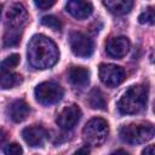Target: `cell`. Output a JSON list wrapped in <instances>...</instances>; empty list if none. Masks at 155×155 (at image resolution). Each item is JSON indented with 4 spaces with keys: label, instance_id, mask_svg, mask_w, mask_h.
Masks as SVG:
<instances>
[{
    "label": "cell",
    "instance_id": "3957f363",
    "mask_svg": "<svg viewBox=\"0 0 155 155\" xmlns=\"http://www.w3.org/2000/svg\"><path fill=\"white\" fill-rule=\"evenodd\" d=\"M155 133L151 122H131L120 128V138L127 144H143L149 142Z\"/></svg>",
    "mask_w": 155,
    "mask_h": 155
},
{
    "label": "cell",
    "instance_id": "52a82bcc",
    "mask_svg": "<svg viewBox=\"0 0 155 155\" xmlns=\"http://www.w3.org/2000/svg\"><path fill=\"white\" fill-rule=\"evenodd\" d=\"M98 74H99L101 81L105 86H108L110 88L119 86L125 80V70H124V68L120 67V65H116V64L102 63L99 65Z\"/></svg>",
    "mask_w": 155,
    "mask_h": 155
},
{
    "label": "cell",
    "instance_id": "8fae6325",
    "mask_svg": "<svg viewBox=\"0 0 155 155\" xmlns=\"http://www.w3.org/2000/svg\"><path fill=\"white\" fill-rule=\"evenodd\" d=\"M65 10L76 19H86L93 12V5L90 0H68Z\"/></svg>",
    "mask_w": 155,
    "mask_h": 155
},
{
    "label": "cell",
    "instance_id": "7a4b0ae2",
    "mask_svg": "<svg viewBox=\"0 0 155 155\" xmlns=\"http://www.w3.org/2000/svg\"><path fill=\"white\" fill-rule=\"evenodd\" d=\"M148 101V90L142 85H133L127 88L117 102V110L124 115L142 111Z\"/></svg>",
    "mask_w": 155,
    "mask_h": 155
},
{
    "label": "cell",
    "instance_id": "44dd1931",
    "mask_svg": "<svg viewBox=\"0 0 155 155\" xmlns=\"http://www.w3.org/2000/svg\"><path fill=\"white\" fill-rule=\"evenodd\" d=\"M19 54H17V53H13V54H10L8 57H6L0 64L2 65V67H5V68H10V69H13V68H16L17 65H18V63H19Z\"/></svg>",
    "mask_w": 155,
    "mask_h": 155
},
{
    "label": "cell",
    "instance_id": "6da1fadb",
    "mask_svg": "<svg viewBox=\"0 0 155 155\" xmlns=\"http://www.w3.org/2000/svg\"><path fill=\"white\" fill-rule=\"evenodd\" d=\"M28 62L36 69H47L53 67L58 58L59 52L57 45L47 36L39 34L34 35L28 44Z\"/></svg>",
    "mask_w": 155,
    "mask_h": 155
},
{
    "label": "cell",
    "instance_id": "5bb4252c",
    "mask_svg": "<svg viewBox=\"0 0 155 155\" xmlns=\"http://www.w3.org/2000/svg\"><path fill=\"white\" fill-rule=\"evenodd\" d=\"M68 80L73 86L82 88L88 84L90 71L84 67H70L68 70Z\"/></svg>",
    "mask_w": 155,
    "mask_h": 155
},
{
    "label": "cell",
    "instance_id": "484cf974",
    "mask_svg": "<svg viewBox=\"0 0 155 155\" xmlns=\"http://www.w3.org/2000/svg\"><path fill=\"white\" fill-rule=\"evenodd\" d=\"M88 153H90V150L87 148H81V149L76 150V154H88Z\"/></svg>",
    "mask_w": 155,
    "mask_h": 155
},
{
    "label": "cell",
    "instance_id": "cb8c5ba5",
    "mask_svg": "<svg viewBox=\"0 0 155 155\" xmlns=\"http://www.w3.org/2000/svg\"><path fill=\"white\" fill-rule=\"evenodd\" d=\"M6 139H7V134H6V132H4L2 130H0V148L6 143Z\"/></svg>",
    "mask_w": 155,
    "mask_h": 155
},
{
    "label": "cell",
    "instance_id": "d6986e66",
    "mask_svg": "<svg viewBox=\"0 0 155 155\" xmlns=\"http://www.w3.org/2000/svg\"><path fill=\"white\" fill-rule=\"evenodd\" d=\"M41 23H42V25L48 27L52 30H61L62 29V22L56 16H52V15L44 16L41 19Z\"/></svg>",
    "mask_w": 155,
    "mask_h": 155
},
{
    "label": "cell",
    "instance_id": "30bf717a",
    "mask_svg": "<svg viewBox=\"0 0 155 155\" xmlns=\"http://www.w3.org/2000/svg\"><path fill=\"white\" fill-rule=\"evenodd\" d=\"M130 40L126 36H114L105 42V52L113 58H122L130 50Z\"/></svg>",
    "mask_w": 155,
    "mask_h": 155
},
{
    "label": "cell",
    "instance_id": "8992f818",
    "mask_svg": "<svg viewBox=\"0 0 155 155\" xmlns=\"http://www.w3.org/2000/svg\"><path fill=\"white\" fill-rule=\"evenodd\" d=\"M69 45L73 53L81 58H87L92 56L94 50V44L92 39L81 31H73L69 35Z\"/></svg>",
    "mask_w": 155,
    "mask_h": 155
},
{
    "label": "cell",
    "instance_id": "ffe728a7",
    "mask_svg": "<svg viewBox=\"0 0 155 155\" xmlns=\"http://www.w3.org/2000/svg\"><path fill=\"white\" fill-rule=\"evenodd\" d=\"M138 21L140 24H154L155 21V15H154V8L149 7L144 12H142L138 17Z\"/></svg>",
    "mask_w": 155,
    "mask_h": 155
},
{
    "label": "cell",
    "instance_id": "4316f807",
    "mask_svg": "<svg viewBox=\"0 0 155 155\" xmlns=\"http://www.w3.org/2000/svg\"><path fill=\"white\" fill-rule=\"evenodd\" d=\"M1 8H2V6L0 5V15H1Z\"/></svg>",
    "mask_w": 155,
    "mask_h": 155
},
{
    "label": "cell",
    "instance_id": "7c38bea8",
    "mask_svg": "<svg viewBox=\"0 0 155 155\" xmlns=\"http://www.w3.org/2000/svg\"><path fill=\"white\" fill-rule=\"evenodd\" d=\"M22 137L24 139V142L31 147V148H36V147H41L44 144V142L47 138V131L39 125H31L25 127L22 131Z\"/></svg>",
    "mask_w": 155,
    "mask_h": 155
},
{
    "label": "cell",
    "instance_id": "5b68a950",
    "mask_svg": "<svg viewBox=\"0 0 155 155\" xmlns=\"http://www.w3.org/2000/svg\"><path fill=\"white\" fill-rule=\"evenodd\" d=\"M34 94H35V99L40 104L52 105V104L58 103L62 99V97L64 94V91L61 87V85H58L57 82L45 81V82L39 84L35 87Z\"/></svg>",
    "mask_w": 155,
    "mask_h": 155
},
{
    "label": "cell",
    "instance_id": "e0dca14e",
    "mask_svg": "<svg viewBox=\"0 0 155 155\" xmlns=\"http://www.w3.org/2000/svg\"><path fill=\"white\" fill-rule=\"evenodd\" d=\"M88 104L92 109H105L107 102L103 92L99 88H93L88 94Z\"/></svg>",
    "mask_w": 155,
    "mask_h": 155
},
{
    "label": "cell",
    "instance_id": "277c9868",
    "mask_svg": "<svg viewBox=\"0 0 155 155\" xmlns=\"http://www.w3.org/2000/svg\"><path fill=\"white\" fill-rule=\"evenodd\" d=\"M109 134V125L102 117H93L82 128L84 142L91 147L102 145Z\"/></svg>",
    "mask_w": 155,
    "mask_h": 155
},
{
    "label": "cell",
    "instance_id": "9c48e42d",
    "mask_svg": "<svg viewBox=\"0 0 155 155\" xmlns=\"http://www.w3.org/2000/svg\"><path fill=\"white\" fill-rule=\"evenodd\" d=\"M27 22H28V12L25 7L19 2L11 5V7L6 12L7 28L21 30L27 24Z\"/></svg>",
    "mask_w": 155,
    "mask_h": 155
},
{
    "label": "cell",
    "instance_id": "7402d4cb",
    "mask_svg": "<svg viewBox=\"0 0 155 155\" xmlns=\"http://www.w3.org/2000/svg\"><path fill=\"white\" fill-rule=\"evenodd\" d=\"M4 151L7 155H18V154H22L23 153L22 148L17 143H10V144H7L5 147V149H4Z\"/></svg>",
    "mask_w": 155,
    "mask_h": 155
},
{
    "label": "cell",
    "instance_id": "ac0fdd59",
    "mask_svg": "<svg viewBox=\"0 0 155 155\" xmlns=\"http://www.w3.org/2000/svg\"><path fill=\"white\" fill-rule=\"evenodd\" d=\"M21 30L18 29H11L7 28L5 35H4V46L5 47H13L17 46L21 41Z\"/></svg>",
    "mask_w": 155,
    "mask_h": 155
},
{
    "label": "cell",
    "instance_id": "ba28073f",
    "mask_svg": "<svg viewBox=\"0 0 155 155\" xmlns=\"http://www.w3.org/2000/svg\"><path fill=\"white\" fill-rule=\"evenodd\" d=\"M80 117H81V109L75 104H70L61 110V113L57 115L56 122L62 130L70 131L80 121Z\"/></svg>",
    "mask_w": 155,
    "mask_h": 155
},
{
    "label": "cell",
    "instance_id": "9a60e30c",
    "mask_svg": "<svg viewBox=\"0 0 155 155\" xmlns=\"http://www.w3.org/2000/svg\"><path fill=\"white\" fill-rule=\"evenodd\" d=\"M22 76L10 68H5L0 64V86L2 88H13L22 84Z\"/></svg>",
    "mask_w": 155,
    "mask_h": 155
},
{
    "label": "cell",
    "instance_id": "d4e9b609",
    "mask_svg": "<svg viewBox=\"0 0 155 155\" xmlns=\"http://www.w3.org/2000/svg\"><path fill=\"white\" fill-rule=\"evenodd\" d=\"M142 153L145 154V155H153L154 154V145H148Z\"/></svg>",
    "mask_w": 155,
    "mask_h": 155
},
{
    "label": "cell",
    "instance_id": "603a6c76",
    "mask_svg": "<svg viewBox=\"0 0 155 155\" xmlns=\"http://www.w3.org/2000/svg\"><path fill=\"white\" fill-rule=\"evenodd\" d=\"M35 5L40 10H47L50 7H52L56 2V0H34Z\"/></svg>",
    "mask_w": 155,
    "mask_h": 155
},
{
    "label": "cell",
    "instance_id": "2e32d148",
    "mask_svg": "<svg viewBox=\"0 0 155 155\" xmlns=\"http://www.w3.org/2000/svg\"><path fill=\"white\" fill-rule=\"evenodd\" d=\"M109 12L116 16L128 13L133 7V0H102Z\"/></svg>",
    "mask_w": 155,
    "mask_h": 155
},
{
    "label": "cell",
    "instance_id": "4fadbf2b",
    "mask_svg": "<svg viewBox=\"0 0 155 155\" xmlns=\"http://www.w3.org/2000/svg\"><path fill=\"white\" fill-rule=\"evenodd\" d=\"M7 113H8V116H10V119L12 121H15V122H22V121H24L29 116L30 108H29V105L24 101L17 99V101L12 102L8 105Z\"/></svg>",
    "mask_w": 155,
    "mask_h": 155
}]
</instances>
